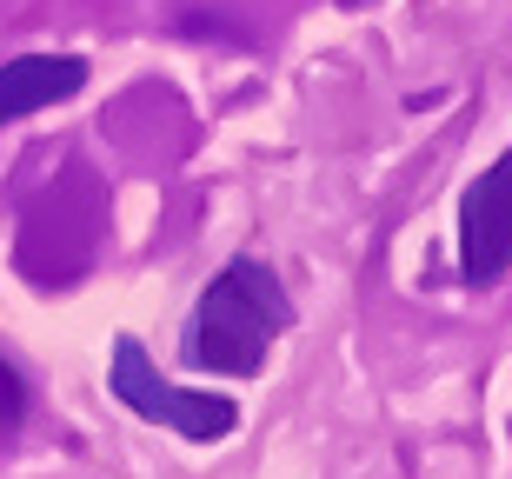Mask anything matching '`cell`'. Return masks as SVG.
Instances as JSON below:
<instances>
[{"mask_svg":"<svg viewBox=\"0 0 512 479\" xmlns=\"http://www.w3.org/2000/svg\"><path fill=\"white\" fill-rule=\"evenodd\" d=\"M20 420H27V380L0 360V433H14Z\"/></svg>","mask_w":512,"mask_h":479,"instance_id":"obj_5","label":"cell"},{"mask_svg":"<svg viewBox=\"0 0 512 479\" xmlns=\"http://www.w3.org/2000/svg\"><path fill=\"white\" fill-rule=\"evenodd\" d=\"M346 7H366V0H346Z\"/></svg>","mask_w":512,"mask_h":479,"instance_id":"obj_6","label":"cell"},{"mask_svg":"<svg viewBox=\"0 0 512 479\" xmlns=\"http://www.w3.org/2000/svg\"><path fill=\"white\" fill-rule=\"evenodd\" d=\"M107 386H114V400L127 406V413H140V420H153V426H173V433L193 440V446H213L240 426V406H233L227 393H193V386L160 380V366L147 360L140 340H114Z\"/></svg>","mask_w":512,"mask_h":479,"instance_id":"obj_2","label":"cell"},{"mask_svg":"<svg viewBox=\"0 0 512 479\" xmlns=\"http://www.w3.org/2000/svg\"><path fill=\"white\" fill-rule=\"evenodd\" d=\"M87 87V60L80 54H20L0 60V127L54 107V100H74Z\"/></svg>","mask_w":512,"mask_h":479,"instance_id":"obj_4","label":"cell"},{"mask_svg":"<svg viewBox=\"0 0 512 479\" xmlns=\"http://www.w3.org/2000/svg\"><path fill=\"white\" fill-rule=\"evenodd\" d=\"M286 326H293V300H286L280 273L266 267V260H253V253H240V260H227V267L207 280V293H200V307H193V320H187V346H180V353H187L193 373L253 380Z\"/></svg>","mask_w":512,"mask_h":479,"instance_id":"obj_1","label":"cell"},{"mask_svg":"<svg viewBox=\"0 0 512 479\" xmlns=\"http://www.w3.org/2000/svg\"><path fill=\"white\" fill-rule=\"evenodd\" d=\"M512 267V147L459 200V273L466 287H493Z\"/></svg>","mask_w":512,"mask_h":479,"instance_id":"obj_3","label":"cell"}]
</instances>
